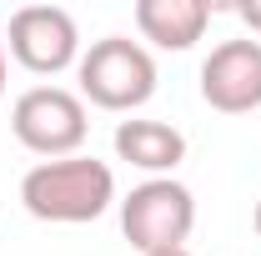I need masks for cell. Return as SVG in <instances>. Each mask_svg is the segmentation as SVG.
<instances>
[{
  "label": "cell",
  "instance_id": "cell-12",
  "mask_svg": "<svg viewBox=\"0 0 261 256\" xmlns=\"http://www.w3.org/2000/svg\"><path fill=\"white\" fill-rule=\"evenodd\" d=\"M251 221H256V236H261V201H256V216H251Z\"/></svg>",
  "mask_w": 261,
  "mask_h": 256
},
{
  "label": "cell",
  "instance_id": "cell-7",
  "mask_svg": "<svg viewBox=\"0 0 261 256\" xmlns=\"http://www.w3.org/2000/svg\"><path fill=\"white\" fill-rule=\"evenodd\" d=\"M211 25L206 0H136V31L161 50H191Z\"/></svg>",
  "mask_w": 261,
  "mask_h": 256
},
{
  "label": "cell",
  "instance_id": "cell-6",
  "mask_svg": "<svg viewBox=\"0 0 261 256\" xmlns=\"http://www.w3.org/2000/svg\"><path fill=\"white\" fill-rule=\"evenodd\" d=\"M201 100L221 116H246L261 106V40H221L201 61Z\"/></svg>",
  "mask_w": 261,
  "mask_h": 256
},
{
  "label": "cell",
  "instance_id": "cell-8",
  "mask_svg": "<svg viewBox=\"0 0 261 256\" xmlns=\"http://www.w3.org/2000/svg\"><path fill=\"white\" fill-rule=\"evenodd\" d=\"M116 156L130 161L136 171L151 176H171L186 161V136L166 121H121L116 126Z\"/></svg>",
  "mask_w": 261,
  "mask_h": 256
},
{
  "label": "cell",
  "instance_id": "cell-5",
  "mask_svg": "<svg viewBox=\"0 0 261 256\" xmlns=\"http://www.w3.org/2000/svg\"><path fill=\"white\" fill-rule=\"evenodd\" d=\"M5 45L35 75H61L65 65L81 61V31H75L70 10H61V5H20L10 15Z\"/></svg>",
  "mask_w": 261,
  "mask_h": 256
},
{
  "label": "cell",
  "instance_id": "cell-1",
  "mask_svg": "<svg viewBox=\"0 0 261 256\" xmlns=\"http://www.w3.org/2000/svg\"><path fill=\"white\" fill-rule=\"evenodd\" d=\"M20 201L35 221L50 226H81L106 216L116 201V176L96 156H65V161H40L20 181Z\"/></svg>",
  "mask_w": 261,
  "mask_h": 256
},
{
  "label": "cell",
  "instance_id": "cell-9",
  "mask_svg": "<svg viewBox=\"0 0 261 256\" xmlns=\"http://www.w3.org/2000/svg\"><path fill=\"white\" fill-rule=\"evenodd\" d=\"M236 15L251 25V35H261V0H241V5H236Z\"/></svg>",
  "mask_w": 261,
  "mask_h": 256
},
{
  "label": "cell",
  "instance_id": "cell-3",
  "mask_svg": "<svg viewBox=\"0 0 261 256\" xmlns=\"http://www.w3.org/2000/svg\"><path fill=\"white\" fill-rule=\"evenodd\" d=\"M10 131L31 156H45V161L81 156L86 131H91L86 100L75 91H65V86H31L10 106Z\"/></svg>",
  "mask_w": 261,
  "mask_h": 256
},
{
  "label": "cell",
  "instance_id": "cell-11",
  "mask_svg": "<svg viewBox=\"0 0 261 256\" xmlns=\"http://www.w3.org/2000/svg\"><path fill=\"white\" fill-rule=\"evenodd\" d=\"M151 256H191L186 246H176V251H151Z\"/></svg>",
  "mask_w": 261,
  "mask_h": 256
},
{
  "label": "cell",
  "instance_id": "cell-4",
  "mask_svg": "<svg viewBox=\"0 0 261 256\" xmlns=\"http://www.w3.org/2000/svg\"><path fill=\"white\" fill-rule=\"evenodd\" d=\"M196 226V196L176 176H151L121 201V231L141 256L186 246Z\"/></svg>",
  "mask_w": 261,
  "mask_h": 256
},
{
  "label": "cell",
  "instance_id": "cell-10",
  "mask_svg": "<svg viewBox=\"0 0 261 256\" xmlns=\"http://www.w3.org/2000/svg\"><path fill=\"white\" fill-rule=\"evenodd\" d=\"M0 96H5V40H0Z\"/></svg>",
  "mask_w": 261,
  "mask_h": 256
},
{
  "label": "cell",
  "instance_id": "cell-2",
  "mask_svg": "<svg viewBox=\"0 0 261 256\" xmlns=\"http://www.w3.org/2000/svg\"><path fill=\"white\" fill-rule=\"evenodd\" d=\"M81 96L100 111H136L156 96V61L130 35H100L75 61Z\"/></svg>",
  "mask_w": 261,
  "mask_h": 256
}]
</instances>
